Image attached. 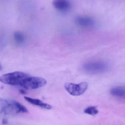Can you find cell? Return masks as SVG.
<instances>
[{
  "mask_svg": "<svg viewBox=\"0 0 125 125\" xmlns=\"http://www.w3.org/2000/svg\"><path fill=\"white\" fill-rule=\"evenodd\" d=\"M29 76L26 73L15 71L2 75L0 76V81L5 84L20 86L23 81Z\"/></svg>",
  "mask_w": 125,
  "mask_h": 125,
  "instance_id": "cell-1",
  "label": "cell"
},
{
  "mask_svg": "<svg viewBox=\"0 0 125 125\" xmlns=\"http://www.w3.org/2000/svg\"><path fill=\"white\" fill-rule=\"evenodd\" d=\"M83 68L87 73L98 74L107 71L109 68V65L105 62H93L85 63L83 65Z\"/></svg>",
  "mask_w": 125,
  "mask_h": 125,
  "instance_id": "cell-2",
  "label": "cell"
},
{
  "mask_svg": "<svg viewBox=\"0 0 125 125\" xmlns=\"http://www.w3.org/2000/svg\"><path fill=\"white\" fill-rule=\"evenodd\" d=\"M47 83L46 79L43 78L29 76L23 81L20 86L25 89H36L44 86Z\"/></svg>",
  "mask_w": 125,
  "mask_h": 125,
  "instance_id": "cell-3",
  "label": "cell"
},
{
  "mask_svg": "<svg viewBox=\"0 0 125 125\" xmlns=\"http://www.w3.org/2000/svg\"><path fill=\"white\" fill-rule=\"evenodd\" d=\"M65 88L66 91L71 95L78 96L83 94L88 87V83L86 82H83L79 84L67 83L65 84Z\"/></svg>",
  "mask_w": 125,
  "mask_h": 125,
  "instance_id": "cell-4",
  "label": "cell"
},
{
  "mask_svg": "<svg viewBox=\"0 0 125 125\" xmlns=\"http://www.w3.org/2000/svg\"><path fill=\"white\" fill-rule=\"evenodd\" d=\"M76 22L77 25L83 28H91L95 24L94 21L92 18L83 16H79L76 18Z\"/></svg>",
  "mask_w": 125,
  "mask_h": 125,
  "instance_id": "cell-5",
  "label": "cell"
},
{
  "mask_svg": "<svg viewBox=\"0 0 125 125\" xmlns=\"http://www.w3.org/2000/svg\"><path fill=\"white\" fill-rule=\"evenodd\" d=\"M24 98L26 101L31 104L36 106L42 108L47 110H50L52 108V106L46 103H44L43 101L39 99H34L28 97H25Z\"/></svg>",
  "mask_w": 125,
  "mask_h": 125,
  "instance_id": "cell-6",
  "label": "cell"
},
{
  "mask_svg": "<svg viewBox=\"0 0 125 125\" xmlns=\"http://www.w3.org/2000/svg\"><path fill=\"white\" fill-rule=\"evenodd\" d=\"M54 7L58 11H65L70 8V3L68 0H53Z\"/></svg>",
  "mask_w": 125,
  "mask_h": 125,
  "instance_id": "cell-7",
  "label": "cell"
},
{
  "mask_svg": "<svg viewBox=\"0 0 125 125\" xmlns=\"http://www.w3.org/2000/svg\"><path fill=\"white\" fill-rule=\"evenodd\" d=\"M111 94L114 97L125 99V87L118 86L112 88L110 90Z\"/></svg>",
  "mask_w": 125,
  "mask_h": 125,
  "instance_id": "cell-8",
  "label": "cell"
},
{
  "mask_svg": "<svg viewBox=\"0 0 125 125\" xmlns=\"http://www.w3.org/2000/svg\"><path fill=\"white\" fill-rule=\"evenodd\" d=\"M14 38L16 42L19 44H22L25 41L24 35L19 31H16L14 33Z\"/></svg>",
  "mask_w": 125,
  "mask_h": 125,
  "instance_id": "cell-9",
  "label": "cell"
},
{
  "mask_svg": "<svg viewBox=\"0 0 125 125\" xmlns=\"http://www.w3.org/2000/svg\"><path fill=\"white\" fill-rule=\"evenodd\" d=\"M12 102L17 113H26L28 112V110L26 108L20 103L15 101H12Z\"/></svg>",
  "mask_w": 125,
  "mask_h": 125,
  "instance_id": "cell-10",
  "label": "cell"
},
{
  "mask_svg": "<svg viewBox=\"0 0 125 125\" xmlns=\"http://www.w3.org/2000/svg\"><path fill=\"white\" fill-rule=\"evenodd\" d=\"M84 113L92 116H95L98 113V111L95 106H91L86 108L84 110Z\"/></svg>",
  "mask_w": 125,
  "mask_h": 125,
  "instance_id": "cell-11",
  "label": "cell"
},
{
  "mask_svg": "<svg viewBox=\"0 0 125 125\" xmlns=\"http://www.w3.org/2000/svg\"><path fill=\"white\" fill-rule=\"evenodd\" d=\"M20 92L22 94H25L26 93V92L25 90L24 89H21L20 90Z\"/></svg>",
  "mask_w": 125,
  "mask_h": 125,
  "instance_id": "cell-12",
  "label": "cell"
},
{
  "mask_svg": "<svg viewBox=\"0 0 125 125\" xmlns=\"http://www.w3.org/2000/svg\"><path fill=\"white\" fill-rule=\"evenodd\" d=\"M1 69H2V66H1V64H0V70H1Z\"/></svg>",
  "mask_w": 125,
  "mask_h": 125,
  "instance_id": "cell-13",
  "label": "cell"
}]
</instances>
